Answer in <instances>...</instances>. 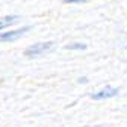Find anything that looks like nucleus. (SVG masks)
Returning a JSON list of instances; mask_svg holds the SVG:
<instances>
[{
  "label": "nucleus",
  "instance_id": "1",
  "mask_svg": "<svg viewBox=\"0 0 127 127\" xmlns=\"http://www.w3.org/2000/svg\"><path fill=\"white\" fill-rule=\"evenodd\" d=\"M53 49V42L49 41V42H38V44H33V45H30L29 49H26L24 55L27 58H36V56H41L47 52H50Z\"/></svg>",
  "mask_w": 127,
  "mask_h": 127
},
{
  "label": "nucleus",
  "instance_id": "2",
  "mask_svg": "<svg viewBox=\"0 0 127 127\" xmlns=\"http://www.w3.org/2000/svg\"><path fill=\"white\" fill-rule=\"evenodd\" d=\"M29 29L30 27L26 26V27H21V29H15V30H9V32H2V33H0V42H9V41L18 39L20 36H23L26 33Z\"/></svg>",
  "mask_w": 127,
  "mask_h": 127
},
{
  "label": "nucleus",
  "instance_id": "3",
  "mask_svg": "<svg viewBox=\"0 0 127 127\" xmlns=\"http://www.w3.org/2000/svg\"><path fill=\"white\" fill-rule=\"evenodd\" d=\"M117 94H118V89H117V88L107 86V88H104V89H100V91H97V92H94L91 97H92L94 100H106V98L115 97Z\"/></svg>",
  "mask_w": 127,
  "mask_h": 127
},
{
  "label": "nucleus",
  "instance_id": "4",
  "mask_svg": "<svg viewBox=\"0 0 127 127\" xmlns=\"http://www.w3.org/2000/svg\"><path fill=\"white\" fill-rule=\"evenodd\" d=\"M20 18L17 17V15H6V17H0V30L2 29H6L12 24H15Z\"/></svg>",
  "mask_w": 127,
  "mask_h": 127
},
{
  "label": "nucleus",
  "instance_id": "5",
  "mask_svg": "<svg viewBox=\"0 0 127 127\" xmlns=\"http://www.w3.org/2000/svg\"><path fill=\"white\" fill-rule=\"evenodd\" d=\"M67 49H70V50H79V49H86V45L85 44H79V42H74V44H70Z\"/></svg>",
  "mask_w": 127,
  "mask_h": 127
},
{
  "label": "nucleus",
  "instance_id": "6",
  "mask_svg": "<svg viewBox=\"0 0 127 127\" xmlns=\"http://www.w3.org/2000/svg\"><path fill=\"white\" fill-rule=\"evenodd\" d=\"M67 3H80V2H88V0H65Z\"/></svg>",
  "mask_w": 127,
  "mask_h": 127
}]
</instances>
